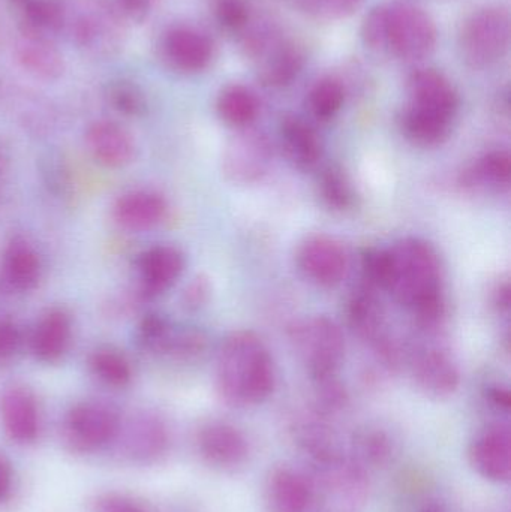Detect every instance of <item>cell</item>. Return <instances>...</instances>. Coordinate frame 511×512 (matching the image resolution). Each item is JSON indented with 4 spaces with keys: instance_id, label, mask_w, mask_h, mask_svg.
Returning <instances> with one entry per match:
<instances>
[{
    "instance_id": "14",
    "label": "cell",
    "mask_w": 511,
    "mask_h": 512,
    "mask_svg": "<svg viewBox=\"0 0 511 512\" xmlns=\"http://www.w3.org/2000/svg\"><path fill=\"white\" fill-rule=\"evenodd\" d=\"M263 501L267 512H311L314 486L303 472L276 466L264 481Z\"/></svg>"
},
{
    "instance_id": "22",
    "label": "cell",
    "mask_w": 511,
    "mask_h": 512,
    "mask_svg": "<svg viewBox=\"0 0 511 512\" xmlns=\"http://www.w3.org/2000/svg\"><path fill=\"white\" fill-rule=\"evenodd\" d=\"M511 159L506 150H492L468 165L461 176L459 185L467 191L500 192L509 188Z\"/></svg>"
},
{
    "instance_id": "32",
    "label": "cell",
    "mask_w": 511,
    "mask_h": 512,
    "mask_svg": "<svg viewBox=\"0 0 511 512\" xmlns=\"http://www.w3.org/2000/svg\"><path fill=\"white\" fill-rule=\"evenodd\" d=\"M213 14L219 26L233 35L245 32L251 21V11L246 0H215Z\"/></svg>"
},
{
    "instance_id": "8",
    "label": "cell",
    "mask_w": 511,
    "mask_h": 512,
    "mask_svg": "<svg viewBox=\"0 0 511 512\" xmlns=\"http://www.w3.org/2000/svg\"><path fill=\"white\" fill-rule=\"evenodd\" d=\"M417 387L435 399L452 396L461 384V373L449 352L434 345H420L405 354Z\"/></svg>"
},
{
    "instance_id": "6",
    "label": "cell",
    "mask_w": 511,
    "mask_h": 512,
    "mask_svg": "<svg viewBox=\"0 0 511 512\" xmlns=\"http://www.w3.org/2000/svg\"><path fill=\"white\" fill-rule=\"evenodd\" d=\"M291 342L314 382L338 376L345 342L335 321L327 316L303 319L291 327Z\"/></svg>"
},
{
    "instance_id": "30",
    "label": "cell",
    "mask_w": 511,
    "mask_h": 512,
    "mask_svg": "<svg viewBox=\"0 0 511 512\" xmlns=\"http://www.w3.org/2000/svg\"><path fill=\"white\" fill-rule=\"evenodd\" d=\"M345 104V87L333 77H324L312 86L308 95L309 110L321 122L332 120Z\"/></svg>"
},
{
    "instance_id": "11",
    "label": "cell",
    "mask_w": 511,
    "mask_h": 512,
    "mask_svg": "<svg viewBox=\"0 0 511 512\" xmlns=\"http://www.w3.org/2000/svg\"><path fill=\"white\" fill-rule=\"evenodd\" d=\"M161 51L171 68L183 74H198L212 63L215 44L198 27L177 24L162 36Z\"/></svg>"
},
{
    "instance_id": "2",
    "label": "cell",
    "mask_w": 511,
    "mask_h": 512,
    "mask_svg": "<svg viewBox=\"0 0 511 512\" xmlns=\"http://www.w3.org/2000/svg\"><path fill=\"white\" fill-rule=\"evenodd\" d=\"M275 366L263 340L248 330L231 333L216 358V390L234 408L266 402L275 388Z\"/></svg>"
},
{
    "instance_id": "10",
    "label": "cell",
    "mask_w": 511,
    "mask_h": 512,
    "mask_svg": "<svg viewBox=\"0 0 511 512\" xmlns=\"http://www.w3.org/2000/svg\"><path fill=\"white\" fill-rule=\"evenodd\" d=\"M66 438L77 451H93L116 438L120 421L116 412L99 403H80L66 415Z\"/></svg>"
},
{
    "instance_id": "44",
    "label": "cell",
    "mask_w": 511,
    "mask_h": 512,
    "mask_svg": "<svg viewBox=\"0 0 511 512\" xmlns=\"http://www.w3.org/2000/svg\"><path fill=\"white\" fill-rule=\"evenodd\" d=\"M420 512H444L443 508L438 507V505H429V507L423 508Z\"/></svg>"
},
{
    "instance_id": "39",
    "label": "cell",
    "mask_w": 511,
    "mask_h": 512,
    "mask_svg": "<svg viewBox=\"0 0 511 512\" xmlns=\"http://www.w3.org/2000/svg\"><path fill=\"white\" fill-rule=\"evenodd\" d=\"M159 0H116L117 11L126 20L141 23L147 20Z\"/></svg>"
},
{
    "instance_id": "18",
    "label": "cell",
    "mask_w": 511,
    "mask_h": 512,
    "mask_svg": "<svg viewBox=\"0 0 511 512\" xmlns=\"http://www.w3.org/2000/svg\"><path fill=\"white\" fill-rule=\"evenodd\" d=\"M0 421L9 439L30 444L38 438L39 409L35 397L23 387L8 388L0 397Z\"/></svg>"
},
{
    "instance_id": "9",
    "label": "cell",
    "mask_w": 511,
    "mask_h": 512,
    "mask_svg": "<svg viewBox=\"0 0 511 512\" xmlns=\"http://www.w3.org/2000/svg\"><path fill=\"white\" fill-rule=\"evenodd\" d=\"M201 459L210 468L234 472L248 462L251 447L242 430L225 421H210L197 436Z\"/></svg>"
},
{
    "instance_id": "19",
    "label": "cell",
    "mask_w": 511,
    "mask_h": 512,
    "mask_svg": "<svg viewBox=\"0 0 511 512\" xmlns=\"http://www.w3.org/2000/svg\"><path fill=\"white\" fill-rule=\"evenodd\" d=\"M167 201L152 191H132L122 195L114 206V219L129 231H146L164 221Z\"/></svg>"
},
{
    "instance_id": "21",
    "label": "cell",
    "mask_w": 511,
    "mask_h": 512,
    "mask_svg": "<svg viewBox=\"0 0 511 512\" xmlns=\"http://www.w3.org/2000/svg\"><path fill=\"white\" fill-rule=\"evenodd\" d=\"M140 274L149 294H161L176 283L185 268V256L174 246L161 245L144 252Z\"/></svg>"
},
{
    "instance_id": "17",
    "label": "cell",
    "mask_w": 511,
    "mask_h": 512,
    "mask_svg": "<svg viewBox=\"0 0 511 512\" xmlns=\"http://www.w3.org/2000/svg\"><path fill=\"white\" fill-rule=\"evenodd\" d=\"M86 144L96 162L105 168H123L135 156L131 132L113 120H98L86 134Z\"/></svg>"
},
{
    "instance_id": "16",
    "label": "cell",
    "mask_w": 511,
    "mask_h": 512,
    "mask_svg": "<svg viewBox=\"0 0 511 512\" xmlns=\"http://www.w3.org/2000/svg\"><path fill=\"white\" fill-rule=\"evenodd\" d=\"M14 54L18 65L39 80H57L65 71V60L53 36L18 29Z\"/></svg>"
},
{
    "instance_id": "29",
    "label": "cell",
    "mask_w": 511,
    "mask_h": 512,
    "mask_svg": "<svg viewBox=\"0 0 511 512\" xmlns=\"http://www.w3.org/2000/svg\"><path fill=\"white\" fill-rule=\"evenodd\" d=\"M90 369L93 375L108 387H126L132 379L131 363L116 349H98L90 358Z\"/></svg>"
},
{
    "instance_id": "42",
    "label": "cell",
    "mask_w": 511,
    "mask_h": 512,
    "mask_svg": "<svg viewBox=\"0 0 511 512\" xmlns=\"http://www.w3.org/2000/svg\"><path fill=\"white\" fill-rule=\"evenodd\" d=\"M495 306L501 310V312H507L510 307V286L509 283L500 285V288L495 291Z\"/></svg>"
},
{
    "instance_id": "13",
    "label": "cell",
    "mask_w": 511,
    "mask_h": 512,
    "mask_svg": "<svg viewBox=\"0 0 511 512\" xmlns=\"http://www.w3.org/2000/svg\"><path fill=\"white\" fill-rule=\"evenodd\" d=\"M474 471L491 483H509L511 477V433L503 424H494L477 433L468 448Z\"/></svg>"
},
{
    "instance_id": "4",
    "label": "cell",
    "mask_w": 511,
    "mask_h": 512,
    "mask_svg": "<svg viewBox=\"0 0 511 512\" xmlns=\"http://www.w3.org/2000/svg\"><path fill=\"white\" fill-rule=\"evenodd\" d=\"M60 32L89 56H116L125 39V18L105 0H60Z\"/></svg>"
},
{
    "instance_id": "23",
    "label": "cell",
    "mask_w": 511,
    "mask_h": 512,
    "mask_svg": "<svg viewBox=\"0 0 511 512\" xmlns=\"http://www.w3.org/2000/svg\"><path fill=\"white\" fill-rule=\"evenodd\" d=\"M72 324L68 313L51 309L39 319L32 336V351L42 363H56L68 351Z\"/></svg>"
},
{
    "instance_id": "38",
    "label": "cell",
    "mask_w": 511,
    "mask_h": 512,
    "mask_svg": "<svg viewBox=\"0 0 511 512\" xmlns=\"http://www.w3.org/2000/svg\"><path fill=\"white\" fill-rule=\"evenodd\" d=\"M21 333L9 319H0V361H8L20 348Z\"/></svg>"
},
{
    "instance_id": "26",
    "label": "cell",
    "mask_w": 511,
    "mask_h": 512,
    "mask_svg": "<svg viewBox=\"0 0 511 512\" xmlns=\"http://www.w3.org/2000/svg\"><path fill=\"white\" fill-rule=\"evenodd\" d=\"M219 119L231 128L248 129L260 114L257 95L242 84L224 87L216 99Z\"/></svg>"
},
{
    "instance_id": "25",
    "label": "cell",
    "mask_w": 511,
    "mask_h": 512,
    "mask_svg": "<svg viewBox=\"0 0 511 512\" xmlns=\"http://www.w3.org/2000/svg\"><path fill=\"white\" fill-rule=\"evenodd\" d=\"M126 451L132 459L140 462H152L167 451V427L155 417H141L129 426L126 435Z\"/></svg>"
},
{
    "instance_id": "28",
    "label": "cell",
    "mask_w": 511,
    "mask_h": 512,
    "mask_svg": "<svg viewBox=\"0 0 511 512\" xmlns=\"http://www.w3.org/2000/svg\"><path fill=\"white\" fill-rule=\"evenodd\" d=\"M303 57L293 45H278L260 68V78L266 86L284 87L299 75Z\"/></svg>"
},
{
    "instance_id": "33",
    "label": "cell",
    "mask_w": 511,
    "mask_h": 512,
    "mask_svg": "<svg viewBox=\"0 0 511 512\" xmlns=\"http://www.w3.org/2000/svg\"><path fill=\"white\" fill-rule=\"evenodd\" d=\"M111 104L125 116H140L146 110V99L140 87L131 81H117L108 92Z\"/></svg>"
},
{
    "instance_id": "43",
    "label": "cell",
    "mask_w": 511,
    "mask_h": 512,
    "mask_svg": "<svg viewBox=\"0 0 511 512\" xmlns=\"http://www.w3.org/2000/svg\"><path fill=\"white\" fill-rule=\"evenodd\" d=\"M6 170V156L5 152H3L2 146H0V177L5 173Z\"/></svg>"
},
{
    "instance_id": "3",
    "label": "cell",
    "mask_w": 511,
    "mask_h": 512,
    "mask_svg": "<svg viewBox=\"0 0 511 512\" xmlns=\"http://www.w3.org/2000/svg\"><path fill=\"white\" fill-rule=\"evenodd\" d=\"M366 47L378 56L419 62L434 53L438 32L425 9L408 2L378 5L362 24Z\"/></svg>"
},
{
    "instance_id": "15",
    "label": "cell",
    "mask_w": 511,
    "mask_h": 512,
    "mask_svg": "<svg viewBox=\"0 0 511 512\" xmlns=\"http://www.w3.org/2000/svg\"><path fill=\"white\" fill-rule=\"evenodd\" d=\"M408 104L455 120L459 95L452 81L437 69H416L408 78Z\"/></svg>"
},
{
    "instance_id": "37",
    "label": "cell",
    "mask_w": 511,
    "mask_h": 512,
    "mask_svg": "<svg viewBox=\"0 0 511 512\" xmlns=\"http://www.w3.org/2000/svg\"><path fill=\"white\" fill-rule=\"evenodd\" d=\"M302 2L309 11L329 15V17H342L353 12L362 0H302Z\"/></svg>"
},
{
    "instance_id": "31",
    "label": "cell",
    "mask_w": 511,
    "mask_h": 512,
    "mask_svg": "<svg viewBox=\"0 0 511 512\" xmlns=\"http://www.w3.org/2000/svg\"><path fill=\"white\" fill-rule=\"evenodd\" d=\"M320 195L323 203L333 212H345L353 206V189L344 171L329 167L320 177Z\"/></svg>"
},
{
    "instance_id": "1",
    "label": "cell",
    "mask_w": 511,
    "mask_h": 512,
    "mask_svg": "<svg viewBox=\"0 0 511 512\" xmlns=\"http://www.w3.org/2000/svg\"><path fill=\"white\" fill-rule=\"evenodd\" d=\"M384 291L413 315L423 331L437 330L446 315L443 265L425 240L410 237L386 249Z\"/></svg>"
},
{
    "instance_id": "41",
    "label": "cell",
    "mask_w": 511,
    "mask_h": 512,
    "mask_svg": "<svg viewBox=\"0 0 511 512\" xmlns=\"http://www.w3.org/2000/svg\"><path fill=\"white\" fill-rule=\"evenodd\" d=\"M12 487V468L9 460L0 453V502L9 495Z\"/></svg>"
},
{
    "instance_id": "27",
    "label": "cell",
    "mask_w": 511,
    "mask_h": 512,
    "mask_svg": "<svg viewBox=\"0 0 511 512\" xmlns=\"http://www.w3.org/2000/svg\"><path fill=\"white\" fill-rule=\"evenodd\" d=\"M2 267L6 282L17 291H30L41 277L39 256L24 240H14L6 248Z\"/></svg>"
},
{
    "instance_id": "36",
    "label": "cell",
    "mask_w": 511,
    "mask_h": 512,
    "mask_svg": "<svg viewBox=\"0 0 511 512\" xmlns=\"http://www.w3.org/2000/svg\"><path fill=\"white\" fill-rule=\"evenodd\" d=\"M212 286H210L209 279L204 276H198L197 279L192 280L183 294V306L186 310H200L201 307L206 306L210 298Z\"/></svg>"
},
{
    "instance_id": "5",
    "label": "cell",
    "mask_w": 511,
    "mask_h": 512,
    "mask_svg": "<svg viewBox=\"0 0 511 512\" xmlns=\"http://www.w3.org/2000/svg\"><path fill=\"white\" fill-rule=\"evenodd\" d=\"M510 15L501 6L474 11L462 24L459 48L462 59L473 69L497 65L509 53Z\"/></svg>"
},
{
    "instance_id": "34",
    "label": "cell",
    "mask_w": 511,
    "mask_h": 512,
    "mask_svg": "<svg viewBox=\"0 0 511 512\" xmlns=\"http://www.w3.org/2000/svg\"><path fill=\"white\" fill-rule=\"evenodd\" d=\"M93 512H149L140 502L120 493H105L93 502Z\"/></svg>"
},
{
    "instance_id": "12",
    "label": "cell",
    "mask_w": 511,
    "mask_h": 512,
    "mask_svg": "<svg viewBox=\"0 0 511 512\" xmlns=\"http://www.w3.org/2000/svg\"><path fill=\"white\" fill-rule=\"evenodd\" d=\"M297 265L309 282L332 288L341 283L347 274L348 258L338 240L317 234L300 245Z\"/></svg>"
},
{
    "instance_id": "7",
    "label": "cell",
    "mask_w": 511,
    "mask_h": 512,
    "mask_svg": "<svg viewBox=\"0 0 511 512\" xmlns=\"http://www.w3.org/2000/svg\"><path fill=\"white\" fill-rule=\"evenodd\" d=\"M273 150L266 135L242 129L222 156V170L230 182L252 185L260 182L272 165Z\"/></svg>"
},
{
    "instance_id": "24",
    "label": "cell",
    "mask_w": 511,
    "mask_h": 512,
    "mask_svg": "<svg viewBox=\"0 0 511 512\" xmlns=\"http://www.w3.org/2000/svg\"><path fill=\"white\" fill-rule=\"evenodd\" d=\"M455 120L407 104L401 114V129L408 141L419 147H437L450 137Z\"/></svg>"
},
{
    "instance_id": "40",
    "label": "cell",
    "mask_w": 511,
    "mask_h": 512,
    "mask_svg": "<svg viewBox=\"0 0 511 512\" xmlns=\"http://www.w3.org/2000/svg\"><path fill=\"white\" fill-rule=\"evenodd\" d=\"M488 399L492 405L497 409H501V411L509 412L511 405V397L510 391L507 390L506 387H500V385H495V387H491L488 390Z\"/></svg>"
},
{
    "instance_id": "20",
    "label": "cell",
    "mask_w": 511,
    "mask_h": 512,
    "mask_svg": "<svg viewBox=\"0 0 511 512\" xmlns=\"http://www.w3.org/2000/svg\"><path fill=\"white\" fill-rule=\"evenodd\" d=\"M281 143L288 161L299 170H314L323 158V144L317 131L299 117H285Z\"/></svg>"
},
{
    "instance_id": "35",
    "label": "cell",
    "mask_w": 511,
    "mask_h": 512,
    "mask_svg": "<svg viewBox=\"0 0 511 512\" xmlns=\"http://www.w3.org/2000/svg\"><path fill=\"white\" fill-rule=\"evenodd\" d=\"M357 445H359L360 453L369 462L380 463L389 456V441L383 433H365V435L360 436Z\"/></svg>"
}]
</instances>
